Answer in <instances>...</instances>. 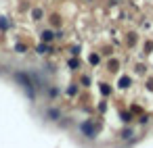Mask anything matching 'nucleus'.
<instances>
[{"label": "nucleus", "mask_w": 153, "mask_h": 148, "mask_svg": "<svg viewBox=\"0 0 153 148\" xmlns=\"http://www.w3.org/2000/svg\"><path fill=\"white\" fill-rule=\"evenodd\" d=\"M82 129L88 133V138H94V127H92V123H84V125H82Z\"/></svg>", "instance_id": "nucleus-2"}, {"label": "nucleus", "mask_w": 153, "mask_h": 148, "mask_svg": "<svg viewBox=\"0 0 153 148\" xmlns=\"http://www.w3.org/2000/svg\"><path fill=\"white\" fill-rule=\"evenodd\" d=\"M15 79H17V81H21V86H23V88L27 90V94L34 98V88H32V81H30L23 73H15Z\"/></svg>", "instance_id": "nucleus-1"}, {"label": "nucleus", "mask_w": 153, "mask_h": 148, "mask_svg": "<svg viewBox=\"0 0 153 148\" xmlns=\"http://www.w3.org/2000/svg\"><path fill=\"white\" fill-rule=\"evenodd\" d=\"M48 115H51V117H59V111H57V108H51Z\"/></svg>", "instance_id": "nucleus-3"}]
</instances>
